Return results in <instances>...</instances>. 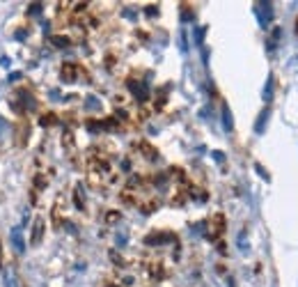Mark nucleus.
Returning a JSON list of instances; mask_svg holds the SVG:
<instances>
[{"label":"nucleus","mask_w":298,"mask_h":287,"mask_svg":"<svg viewBox=\"0 0 298 287\" xmlns=\"http://www.w3.org/2000/svg\"><path fill=\"white\" fill-rule=\"evenodd\" d=\"M44 218H35V223H32V234H30V243L32 246H39L41 243V237H44Z\"/></svg>","instance_id":"obj_1"},{"label":"nucleus","mask_w":298,"mask_h":287,"mask_svg":"<svg viewBox=\"0 0 298 287\" xmlns=\"http://www.w3.org/2000/svg\"><path fill=\"white\" fill-rule=\"evenodd\" d=\"M255 10H257V14H259V19H262V23L266 25L268 21L273 19V7L268 5V3H259L257 7H255Z\"/></svg>","instance_id":"obj_2"},{"label":"nucleus","mask_w":298,"mask_h":287,"mask_svg":"<svg viewBox=\"0 0 298 287\" xmlns=\"http://www.w3.org/2000/svg\"><path fill=\"white\" fill-rule=\"evenodd\" d=\"M12 243H14L16 253H23L25 251V239H23V234H21V228L12 230Z\"/></svg>","instance_id":"obj_3"},{"label":"nucleus","mask_w":298,"mask_h":287,"mask_svg":"<svg viewBox=\"0 0 298 287\" xmlns=\"http://www.w3.org/2000/svg\"><path fill=\"white\" fill-rule=\"evenodd\" d=\"M60 76H62V80H65V83H74L76 67L74 65H65V67H62V71H60Z\"/></svg>","instance_id":"obj_4"},{"label":"nucleus","mask_w":298,"mask_h":287,"mask_svg":"<svg viewBox=\"0 0 298 287\" xmlns=\"http://www.w3.org/2000/svg\"><path fill=\"white\" fill-rule=\"evenodd\" d=\"M51 42H53L55 46H60V49H62V46H69V37H62V35H53Z\"/></svg>","instance_id":"obj_5"},{"label":"nucleus","mask_w":298,"mask_h":287,"mask_svg":"<svg viewBox=\"0 0 298 287\" xmlns=\"http://www.w3.org/2000/svg\"><path fill=\"white\" fill-rule=\"evenodd\" d=\"M223 122H225V129H232V113H229L227 106L223 108Z\"/></svg>","instance_id":"obj_6"},{"label":"nucleus","mask_w":298,"mask_h":287,"mask_svg":"<svg viewBox=\"0 0 298 287\" xmlns=\"http://www.w3.org/2000/svg\"><path fill=\"white\" fill-rule=\"evenodd\" d=\"M271 92H273V76L268 78V85H266V90H264V99H271Z\"/></svg>","instance_id":"obj_7"},{"label":"nucleus","mask_w":298,"mask_h":287,"mask_svg":"<svg viewBox=\"0 0 298 287\" xmlns=\"http://www.w3.org/2000/svg\"><path fill=\"white\" fill-rule=\"evenodd\" d=\"M266 117H268V110H264V113L259 115V122H257V127H255V129H257V131H264V122H266Z\"/></svg>","instance_id":"obj_8"},{"label":"nucleus","mask_w":298,"mask_h":287,"mask_svg":"<svg viewBox=\"0 0 298 287\" xmlns=\"http://www.w3.org/2000/svg\"><path fill=\"white\" fill-rule=\"evenodd\" d=\"M55 115H44V117H41V124H44V127H46V124H53L55 122Z\"/></svg>","instance_id":"obj_9"},{"label":"nucleus","mask_w":298,"mask_h":287,"mask_svg":"<svg viewBox=\"0 0 298 287\" xmlns=\"http://www.w3.org/2000/svg\"><path fill=\"white\" fill-rule=\"evenodd\" d=\"M5 131H7V122L3 117H0V138H3V136H5Z\"/></svg>","instance_id":"obj_10"},{"label":"nucleus","mask_w":298,"mask_h":287,"mask_svg":"<svg viewBox=\"0 0 298 287\" xmlns=\"http://www.w3.org/2000/svg\"><path fill=\"white\" fill-rule=\"evenodd\" d=\"M0 267H3V239H0Z\"/></svg>","instance_id":"obj_11"},{"label":"nucleus","mask_w":298,"mask_h":287,"mask_svg":"<svg viewBox=\"0 0 298 287\" xmlns=\"http://www.w3.org/2000/svg\"><path fill=\"white\" fill-rule=\"evenodd\" d=\"M110 287H115V285H110Z\"/></svg>","instance_id":"obj_12"}]
</instances>
